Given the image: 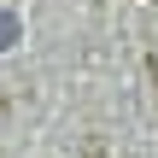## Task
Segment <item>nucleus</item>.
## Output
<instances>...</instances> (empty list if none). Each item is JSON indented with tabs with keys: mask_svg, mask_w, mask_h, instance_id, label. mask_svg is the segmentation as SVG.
<instances>
[{
	"mask_svg": "<svg viewBox=\"0 0 158 158\" xmlns=\"http://www.w3.org/2000/svg\"><path fill=\"white\" fill-rule=\"evenodd\" d=\"M18 35H23V23H18V18H12V12H0V53H6V47H12V41H18Z\"/></svg>",
	"mask_w": 158,
	"mask_h": 158,
	"instance_id": "1",
	"label": "nucleus"
}]
</instances>
